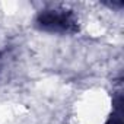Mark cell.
Listing matches in <instances>:
<instances>
[{
    "label": "cell",
    "instance_id": "6da1fadb",
    "mask_svg": "<svg viewBox=\"0 0 124 124\" xmlns=\"http://www.w3.org/2000/svg\"><path fill=\"white\" fill-rule=\"evenodd\" d=\"M38 25L48 31H73L76 21L70 12L64 10H47L38 16Z\"/></svg>",
    "mask_w": 124,
    "mask_h": 124
}]
</instances>
